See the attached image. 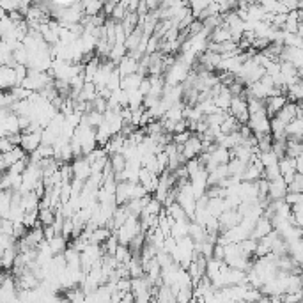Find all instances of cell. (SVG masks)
<instances>
[{
	"instance_id": "cell-1",
	"label": "cell",
	"mask_w": 303,
	"mask_h": 303,
	"mask_svg": "<svg viewBox=\"0 0 303 303\" xmlns=\"http://www.w3.org/2000/svg\"><path fill=\"white\" fill-rule=\"evenodd\" d=\"M247 126L252 130L254 135H262V133H271L270 131V117L266 116V110L257 114H250Z\"/></svg>"
},
{
	"instance_id": "cell-2",
	"label": "cell",
	"mask_w": 303,
	"mask_h": 303,
	"mask_svg": "<svg viewBox=\"0 0 303 303\" xmlns=\"http://www.w3.org/2000/svg\"><path fill=\"white\" fill-rule=\"evenodd\" d=\"M41 131L43 130H34V131H20L22 139H20V145L25 153H32L34 149H38L41 144Z\"/></svg>"
},
{
	"instance_id": "cell-3",
	"label": "cell",
	"mask_w": 303,
	"mask_h": 303,
	"mask_svg": "<svg viewBox=\"0 0 303 303\" xmlns=\"http://www.w3.org/2000/svg\"><path fill=\"white\" fill-rule=\"evenodd\" d=\"M14 85H18V78H16V71L13 66H0V91L5 89H13Z\"/></svg>"
},
{
	"instance_id": "cell-4",
	"label": "cell",
	"mask_w": 303,
	"mask_h": 303,
	"mask_svg": "<svg viewBox=\"0 0 303 303\" xmlns=\"http://www.w3.org/2000/svg\"><path fill=\"white\" fill-rule=\"evenodd\" d=\"M298 103H296V101H289V99H287L284 107L280 108L279 112H277L273 117H277V119H279L282 124H289L293 119H296V107H298Z\"/></svg>"
},
{
	"instance_id": "cell-5",
	"label": "cell",
	"mask_w": 303,
	"mask_h": 303,
	"mask_svg": "<svg viewBox=\"0 0 303 303\" xmlns=\"http://www.w3.org/2000/svg\"><path fill=\"white\" fill-rule=\"evenodd\" d=\"M285 101H287L285 94H279V96H268V98H264L266 116H268V117H273L277 112H279L280 108L284 107Z\"/></svg>"
},
{
	"instance_id": "cell-6",
	"label": "cell",
	"mask_w": 303,
	"mask_h": 303,
	"mask_svg": "<svg viewBox=\"0 0 303 303\" xmlns=\"http://www.w3.org/2000/svg\"><path fill=\"white\" fill-rule=\"evenodd\" d=\"M75 162L71 163L73 168V177H78L82 181H85L89 176H91V163H89L85 156H78V158H73Z\"/></svg>"
},
{
	"instance_id": "cell-7",
	"label": "cell",
	"mask_w": 303,
	"mask_h": 303,
	"mask_svg": "<svg viewBox=\"0 0 303 303\" xmlns=\"http://www.w3.org/2000/svg\"><path fill=\"white\" fill-rule=\"evenodd\" d=\"M287 193V185L284 183L282 177H277L273 181H270V188H268V197L271 201H279L284 199V195Z\"/></svg>"
},
{
	"instance_id": "cell-8",
	"label": "cell",
	"mask_w": 303,
	"mask_h": 303,
	"mask_svg": "<svg viewBox=\"0 0 303 303\" xmlns=\"http://www.w3.org/2000/svg\"><path fill=\"white\" fill-rule=\"evenodd\" d=\"M284 133H285V139L302 140V135H303V119L296 117V119H293L289 124H285Z\"/></svg>"
},
{
	"instance_id": "cell-9",
	"label": "cell",
	"mask_w": 303,
	"mask_h": 303,
	"mask_svg": "<svg viewBox=\"0 0 303 303\" xmlns=\"http://www.w3.org/2000/svg\"><path fill=\"white\" fill-rule=\"evenodd\" d=\"M25 151L22 149V145H13L9 151H5V153H2V162H4L5 168L11 167L13 163H16L20 158H23L25 156Z\"/></svg>"
},
{
	"instance_id": "cell-10",
	"label": "cell",
	"mask_w": 303,
	"mask_h": 303,
	"mask_svg": "<svg viewBox=\"0 0 303 303\" xmlns=\"http://www.w3.org/2000/svg\"><path fill=\"white\" fill-rule=\"evenodd\" d=\"M11 204H13V190H0V216L9 218Z\"/></svg>"
},
{
	"instance_id": "cell-11",
	"label": "cell",
	"mask_w": 303,
	"mask_h": 303,
	"mask_svg": "<svg viewBox=\"0 0 303 303\" xmlns=\"http://www.w3.org/2000/svg\"><path fill=\"white\" fill-rule=\"evenodd\" d=\"M48 245H50V250L51 254L55 256V254H62L66 250V247H68V239L62 236V234H55L53 238L48 241Z\"/></svg>"
},
{
	"instance_id": "cell-12",
	"label": "cell",
	"mask_w": 303,
	"mask_h": 303,
	"mask_svg": "<svg viewBox=\"0 0 303 303\" xmlns=\"http://www.w3.org/2000/svg\"><path fill=\"white\" fill-rule=\"evenodd\" d=\"M108 163H110V167H112L114 174H119L124 170V167H126V158H124L121 153L108 154Z\"/></svg>"
},
{
	"instance_id": "cell-13",
	"label": "cell",
	"mask_w": 303,
	"mask_h": 303,
	"mask_svg": "<svg viewBox=\"0 0 303 303\" xmlns=\"http://www.w3.org/2000/svg\"><path fill=\"white\" fill-rule=\"evenodd\" d=\"M38 220H39V224H41L43 227L51 225L53 224V220H55V211L51 210V208H39Z\"/></svg>"
},
{
	"instance_id": "cell-14",
	"label": "cell",
	"mask_w": 303,
	"mask_h": 303,
	"mask_svg": "<svg viewBox=\"0 0 303 303\" xmlns=\"http://www.w3.org/2000/svg\"><path fill=\"white\" fill-rule=\"evenodd\" d=\"M239 128H241V124H239L238 119H236L234 116H231V114H229V116L224 119V122L220 124L222 133H233V131H238Z\"/></svg>"
},
{
	"instance_id": "cell-15",
	"label": "cell",
	"mask_w": 303,
	"mask_h": 303,
	"mask_svg": "<svg viewBox=\"0 0 303 303\" xmlns=\"http://www.w3.org/2000/svg\"><path fill=\"white\" fill-rule=\"evenodd\" d=\"M38 211H39V208L38 210H32V211H25V215H23V225L27 229H30V227H34V225H38L39 224V220H38Z\"/></svg>"
},
{
	"instance_id": "cell-16",
	"label": "cell",
	"mask_w": 303,
	"mask_h": 303,
	"mask_svg": "<svg viewBox=\"0 0 303 303\" xmlns=\"http://www.w3.org/2000/svg\"><path fill=\"white\" fill-rule=\"evenodd\" d=\"M287 191H303V176L302 172H296L293 181L287 183Z\"/></svg>"
},
{
	"instance_id": "cell-17",
	"label": "cell",
	"mask_w": 303,
	"mask_h": 303,
	"mask_svg": "<svg viewBox=\"0 0 303 303\" xmlns=\"http://www.w3.org/2000/svg\"><path fill=\"white\" fill-rule=\"evenodd\" d=\"M162 208H163V204H162V202H160L156 197H151L149 202L145 204L144 210L147 211V213H151V215H158L160 211H162Z\"/></svg>"
},
{
	"instance_id": "cell-18",
	"label": "cell",
	"mask_w": 303,
	"mask_h": 303,
	"mask_svg": "<svg viewBox=\"0 0 303 303\" xmlns=\"http://www.w3.org/2000/svg\"><path fill=\"white\" fill-rule=\"evenodd\" d=\"M126 13H128L126 5L122 4V2H117L110 16H112V20H116V22H121V20L124 18V14H126Z\"/></svg>"
},
{
	"instance_id": "cell-19",
	"label": "cell",
	"mask_w": 303,
	"mask_h": 303,
	"mask_svg": "<svg viewBox=\"0 0 303 303\" xmlns=\"http://www.w3.org/2000/svg\"><path fill=\"white\" fill-rule=\"evenodd\" d=\"M284 201L289 206L298 204V202H303V193L302 191H287L284 195Z\"/></svg>"
},
{
	"instance_id": "cell-20",
	"label": "cell",
	"mask_w": 303,
	"mask_h": 303,
	"mask_svg": "<svg viewBox=\"0 0 303 303\" xmlns=\"http://www.w3.org/2000/svg\"><path fill=\"white\" fill-rule=\"evenodd\" d=\"M13 227L14 222L11 218H2V224H0V234H5V236H13Z\"/></svg>"
},
{
	"instance_id": "cell-21",
	"label": "cell",
	"mask_w": 303,
	"mask_h": 303,
	"mask_svg": "<svg viewBox=\"0 0 303 303\" xmlns=\"http://www.w3.org/2000/svg\"><path fill=\"white\" fill-rule=\"evenodd\" d=\"M191 133H193V131H190V130L179 131V133H172V142L174 144H185V142L191 137Z\"/></svg>"
},
{
	"instance_id": "cell-22",
	"label": "cell",
	"mask_w": 303,
	"mask_h": 303,
	"mask_svg": "<svg viewBox=\"0 0 303 303\" xmlns=\"http://www.w3.org/2000/svg\"><path fill=\"white\" fill-rule=\"evenodd\" d=\"M149 89H151V82H149V78H145V76H144V78L140 80L139 91L145 96V94H149Z\"/></svg>"
},
{
	"instance_id": "cell-23",
	"label": "cell",
	"mask_w": 303,
	"mask_h": 303,
	"mask_svg": "<svg viewBox=\"0 0 303 303\" xmlns=\"http://www.w3.org/2000/svg\"><path fill=\"white\" fill-rule=\"evenodd\" d=\"M294 168H296V172H303V154L294 158Z\"/></svg>"
},
{
	"instance_id": "cell-24",
	"label": "cell",
	"mask_w": 303,
	"mask_h": 303,
	"mask_svg": "<svg viewBox=\"0 0 303 303\" xmlns=\"http://www.w3.org/2000/svg\"><path fill=\"white\" fill-rule=\"evenodd\" d=\"M0 224H2V216H0Z\"/></svg>"
}]
</instances>
